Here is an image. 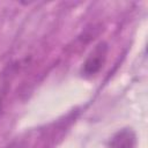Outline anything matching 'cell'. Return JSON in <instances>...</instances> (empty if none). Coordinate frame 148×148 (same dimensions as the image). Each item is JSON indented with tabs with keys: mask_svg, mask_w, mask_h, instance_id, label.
Segmentation results:
<instances>
[{
	"mask_svg": "<svg viewBox=\"0 0 148 148\" xmlns=\"http://www.w3.org/2000/svg\"><path fill=\"white\" fill-rule=\"evenodd\" d=\"M108 52V45L104 42H101L88 56L83 64L82 72L84 75H94L96 74L103 66Z\"/></svg>",
	"mask_w": 148,
	"mask_h": 148,
	"instance_id": "obj_1",
	"label": "cell"
}]
</instances>
